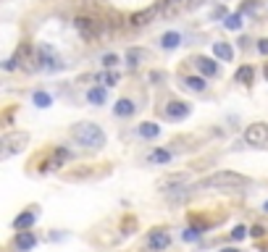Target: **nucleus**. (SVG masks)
<instances>
[{"instance_id":"5","label":"nucleus","mask_w":268,"mask_h":252,"mask_svg":"<svg viewBox=\"0 0 268 252\" xmlns=\"http://www.w3.org/2000/svg\"><path fill=\"white\" fill-rule=\"evenodd\" d=\"M244 142L252 145V147H263V145H268V123H263V121L250 123L247 129H244Z\"/></svg>"},{"instance_id":"17","label":"nucleus","mask_w":268,"mask_h":252,"mask_svg":"<svg viewBox=\"0 0 268 252\" xmlns=\"http://www.w3.org/2000/svg\"><path fill=\"white\" fill-rule=\"evenodd\" d=\"M184 181H187V174H173V176H166V179H160L158 181V187L160 189H171V187H179V184H184Z\"/></svg>"},{"instance_id":"9","label":"nucleus","mask_w":268,"mask_h":252,"mask_svg":"<svg viewBox=\"0 0 268 252\" xmlns=\"http://www.w3.org/2000/svg\"><path fill=\"white\" fill-rule=\"evenodd\" d=\"M155 16H160V6H153V8H147V11H137V14L129 19V24L132 27H147V24H153Z\"/></svg>"},{"instance_id":"28","label":"nucleus","mask_w":268,"mask_h":252,"mask_svg":"<svg viewBox=\"0 0 268 252\" xmlns=\"http://www.w3.org/2000/svg\"><path fill=\"white\" fill-rule=\"evenodd\" d=\"M258 0H244V3H242V14H250V11H252V14H255V11H258Z\"/></svg>"},{"instance_id":"25","label":"nucleus","mask_w":268,"mask_h":252,"mask_svg":"<svg viewBox=\"0 0 268 252\" xmlns=\"http://www.w3.org/2000/svg\"><path fill=\"white\" fill-rule=\"evenodd\" d=\"M34 105L37 108H50V95L48 92H34Z\"/></svg>"},{"instance_id":"2","label":"nucleus","mask_w":268,"mask_h":252,"mask_svg":"<svg viewBox=\"0 0 268 252\" xmlns=\"http://www.w3.org/2000/svg\"><path fill=\"white\" fill-rule=\"evenodd\" d=\"M244 184H247V176L234 174V171H218V174H213L211 179H205L203 184H197V187H218V189H231V187H244Z\"/></svg>"},{"instance_id":"15","label":"nucleus","mask_w":268,"mask_h":252,"mask_svg":"<svg viewBox=\"0 0 268 252\" xmlns=\"http://www.w3.org/2000/svg\"><path fill=\"white\" fill-rule=\"evenodd\" d=\"M160 134V126L147 121V123H139V137H145V140H155V137Z\"/></svg>"},{"instance_id":"36","label":"nucleus","mask_w":268,"mask_h":252,"mask_svg":"<svg viewBox=\"0 0 268 252\" xmlns=\"http://www.w3.org/2000/svg\"><path fill=\"white\" fill-rule=\"evenodd\" d=\"M263 210H265V213H268V202H265V205H263Z\"/></svg>"},{"instance_id":"12","label":"nucleus","mask_w":268,"mask_h":252,"mask_svg":"<svg viewBox=\"0 0 268 252\" xmlns=\"http://www.w3.org/2000/svg\"><path fill=\"white\" fill-rule=\"evenodd\" d=\"M34 244H37V239H34L32 231H27V228H24V231H19V236H16V247H19L21 252H29Z\"/></svg>"},{"instance_id":"29","label":"nucleus","mask_w":268,"mask_h":252,"mask_svg":"<svg viewBox=\"0 0 268 252\" xmlns=\"http://www.w3.org/2000/svg\"><path fill=\"white\" fill-rule=\"evenodd\" d=\"M244 236H247V228L244 226H237L234 231H231V239H234V242H239V239H244Z\"/></svg>"},{"instance_id":"32","label":"nucleus","mask_w":268,"mask_h":252,"mask_svg":"<svg viewBox=\"0 0 268 252\" xmlns=\"http://www.w3.org/2000/svg\"><path fill=\"white\" fill-rule=\"evenodd\" d=\"M258 50H260V53H263V55H268V37H265V40H260V42H258Z\"/></svg>"},{"instance_id":"35","label":"nucleus","mask_w":268,"mask_h":252,"mask_svg":"<svg viewBox=\"0 0 268 252\" xmlns=\"http://www.w3.org/2000/svg\"><path fill=\"white\" fill-rule=\"evenodd\" d=\"M263 76L268 79V63H265V68H263Z\"/></svg>"},{"instance_id":"8","label":"nucleus","mask_w":268,"mask_h":252,"mask_svg":"<svg viewBox=\"0 0 268 252\" xmlns=\"http://www.w3.org/2000/svg\"><path fill=\"white\" fill-rule=\"evenodd\" d=\"M168 244H171V236H168L166 228H153V231H150V236H147V247L150 249L160 252V249H168Z\"/></svg>"},{"instance_id":"13","label":"nucleus","mask_w":268,"mask_h":252,"mask_svg":"<svg viewBox=\"0 0 268 252\" xmlns=\"http://www.w3.org/2000/svg\"><path fill=\"white\" fill-rule=\"evenodd\" d=\"M195 66L200 68V74H205V76H216V74H218V66H216V61H211V58H197Z\"/></svg>"},{"instance_id":"1","label":"nucleus","mask_w":268,"mask_h":252,"mask_svg":"<svg viewBox=\"0 0 268 252\" xmlns=\"http://www.w3.org/2000/svg\"><path fill=\"white\" fill-rule=\"evenodd\" d=\"M71 137H74V140H76L79 145H84V147H92V150H100V147L106 145V132H103L100 126L90 123V121L71 126Z\"/></svg>"},{"instance_id":"3","label":"nucleus","mask_w":268,"mask_h":252,"mask_svg":"<svg viewBox=\"0 0 268 252\" xmlns=\"http://www.w3.org/2000/svg\"><path fill=\"white\" fill-rule=\"evenodd\" d=\"M74 27L79 29V34L84 40H98V37H103V34H108V24H103V21L92 19V16H76Z\"/></svg>"},{"instance_id":"18","label":"nucleus","mask_w":268,"mask_h":252,"mask_svg":"<svg viewBox=\"0 0 268 252\" xmlns=\"http://www.w3.org/2000/svg\"><path fill=\"white\" fill-rule=\"evenodd\" d=\"M237 82L250 87V84L255 82V68H252V66H242L239 71H237Z\"/></svg>"},{"instance_id":"22","label":"nucleus","mask_w":268,"mask_h":252,"mask_svg":"<svg viewBox=\"0 0 268 252\" xmlns=\"http://www.w3.org/2000/svg\"><path fill=\"white\" fill-rule=\"evenodd\" d=\"M32 223H34V213H21L19 218L14 221V226L19 228V231H24V228H29Z\"/></svg>"},{"instance_id":"34","label":"nucleus","mask_w":268,"mask_h":252,"mask_svg":"<svg viewBox=\"0 0 268 252\" xmlns=\"http://www.w3.org/2000/svg\"><path fill=\"white\" fill-rule=\"evenodd\" d=\"M221 252H239V249H231V247H226V249H221Z\"/></svg>"},{"instance_id":"30","label":"nucleus","mask_w":268,"mask_h":252,"mask_svg":"<svg viewBox=\"0 0 268 252\" xmlns=\"http://www.w3.org/2000/svg\"><path fill=\"white\" fill-rule=\"evenodd\" d=\"M116 63H119V55H113V53H111V55H106V58H103V66H106V68H113Z\"/></svg>"},{"instance_id":"19","label":"nucleus","mask_w":268,"mask_h":252,"mask_svg":"<svg viewBox=\"0 0 268 252\" xmlns=\"http://www.w3.org/2000/svg\"><path fill=\"white\" fill-rule=\"evenodd\" d=\"M179 42H182V34H179V32H166V34H163V40H160V45H163L166 50L179 48Z\"/></svg>"},{"instance_id":"6","label":"nucleus","mask_w":268,"mask_h":252,"mask_svg":"<svg viewBox=\"0 0 268 252\" xmlns=\"http://www.w3.org/2000/svg\"><path fill=\"white\" fill-rule=\"evenodd\" d=\"M27 142H29V134L27 132H14V134H8L6 137V142H3V158H8V155H16V153H21L27 147Z\"/></svg>"},{"instance_id":"11","label":"nucleus","mask_w":268,"mask_h":252,"mask_svg":"<svg viewBox=\"0 0 268 252\" xmlns=\"http://www.w3.org/2000/svg\"><path fill=\"white\" fill-rule=\"evenodd\" d=\"M145 61H147V50H142V48L126 50V66H129V68H137L139 63H145Z\"/></svg>"},{"instance_id":"31","label":"nucleus","mask_w":268,"mask_h":252,"mask_svg":"<svg viewBox=\"0 0 268 252\" xmlns=\"http://www.w3.org/2000/svg\"><path fill=\"white\" fill-rule=\"evenodd\" d=\"M132 228H134V218H129V221H124V234H134V231H132Z\"/></svg>"},{"instance_id":"4","label":"nucleus","mask_w":268,"mask_h":252,"mask_svg":"<svg viewBox=\"0 0 268 252\" xmlns=\"http://www.w3.org/2000/svg\"><path fill=\"white\" fill-rule=\"evenodd\" d=\"M37 66L42 68V71H61L66 63L50 45H40L37 48Z\"/></svg>"},{"instance_id":"24","label":"nucleus","mask_w":268,"mask_h":252,"mask_svg":"<svg viewBox=\"0 0 268 252\" xmlns=\"http://www.w3.org/2000/svg\"><path fill=\"white\" fill-rule=\"evenodd\" d=\"M147 160H150V163H168L171 153H168V150H153V153L147 155Z\"/></svg>"},{"instance_id":"7","label":"nucleus","mask_w":268,"mask_h":252,"mask_svg":"<svg viewBox=\"0 0 268 252\" xmlns=\"http://www.w3.org/2000/svg\"><path fill=\"white\" fill-rule=\"evenodd\" d=\"M200 0H160V14L163 16H176L184 8H195Z\"/></svg>"},{"instance_id":"10","label":"nucleus","mask_w":268,"mask_h":252,"mask_svg":"<svg viewBox=\"0 0 268 252\" xmlns=\"http://www.w3.org/2000/svg\"><path fill=\"white\" fill-rule=\"evenodd\" d=\"M163 116H166L168 121H179V118H184V116H190V105H187V102L173 100V102H168V105L163 108Z\"/></svg>"},{"instance_id":"16","label":"nucleus","mask_w":268,"mask_h":252,"mask_svg":"<svg viewBox=\"0 0 268 252\" xmlns=\"http://www.w3.org/2000/svg\"><path fill=\"white\" fill-rule=\"evenodd\" d=\"M106 97H108L106 87H92L90 92H87V100L92 102V105H103V102H106Z\"/></svg>"},{"instance_id":"23","label":"nucleus","mask_w":268,"mask_h":252,"mask_svg":"<svg viewBox=\"0 0 268 252\" xmlns=\"http://www.w3.org/2000/svg\"><path fill=\"white\" fill-rule=\"evenodd\" d=\"M224 27H226L229 32H237V29L242 27V14H229V16L224 19Z\"/></svg>"},{"instance_id":"21","label":"nucleus","mask_w":268,"mask_h":252,"mask_svg":"<svg viewBox=\"0 0 268 252\" xmlns=\"http://www.w3.org/2000/svg\"><path fill=\"white\" fill-rule=\"evenodd\" d=\"M184 87L192 89V92H203V89H205V79H200V76H187V79H184Z\"/></svg>"},{"instance_id":"20","label":"nucleus","mask_w":268,"mask_h":252,"mask_svg":"<svg viewBox=\"0 0 268 252\" xmlns=\"http://www.w3.org/2000/svg\"><path fill=\"white\" fill-rule=\"evenodd\" d=\"M113 113H116V116H132V113H134V102L124 97V100H119V102H116Z\"/></svg>"},{"instance_id":"27","label":"nucleus","mask_w":268,"mask_h":252,"mask_svg":"<svg viewBox=\"0 0 268 252\" xmlns=\"http://www.w3.org/2000/svg\"><path fill=\"white\" fill-rule=\"evenodd\" d=\"M182 236H184V242H195V239H197V236H200V228H195V226H190V228H187V231H184Z\"/></svg>"},{"instance_id":"33","label":"nucleus","mask_w":268,"mask_h":252,"mask_svg":"<svg viewBox=\"0 0 268 252\" xmlns=\"http://www.w3.org/2000/svg\"><path fill=\"white\" fill-rule=\"evenodd\" d=\"M252 236H263V226H252Z\"/></svg>"},{"instance_id":"14","label":"nucleus","mask_w":268,"mask_h":252,"mask_svg":"<svg viewBox=\"0 0 268 252\" xmlns=\"http://www.w3.org/2000/svg\"><path fill=\"white\" fill-rule=\"evenodd\" d=\"M213 53H216V58H221V61H231V58H234V48L226 45V42H216Z\"/></svg>"},{"instance_id":"26","label":"nucleus","mask_w":268,"mask_h":252,"mask_svg":"<svg viewBox=\"0 0 268 252\" xmlns=\"http://www.w3.org/2000/svg\"><path fill=\"white\" fill-rule=\"evenodd\" d=\"M98 82H100V84H108V87H111V84H116V82H119V74H113V71H108V74H100V76H98Z\"/></svg>"}]
</instances>
